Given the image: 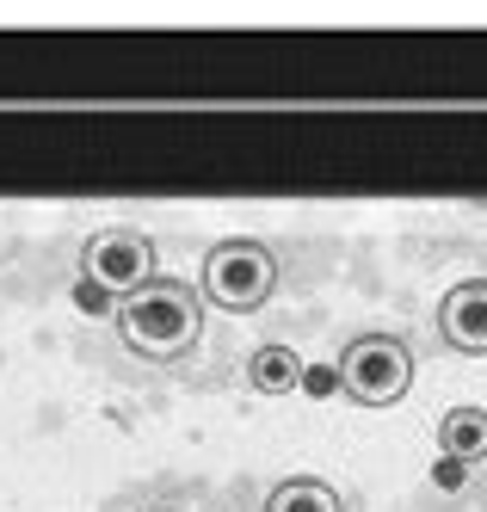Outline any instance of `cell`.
<instances>
[{
  "instance_id": "3",
  "label": "cell",
  "mask_w": 487,
  "mask_h": 512,
  "mask_svg": "<svg viewBox=\"0 0 487 512\" xmlns=\"http://www.w3.org/2000/svg\"><path fill=\"white\" fill-rule=\"evenodd\" d=\"M333 377H340L346 401H358V408H395L414 389V346L401 334H358L340 352V364H333Z\"/></svg>"
},
{
  "instance_id": "4",
  "label": "cell",
  "mask_w": 487,
  "mask_h": 512,
  "mask_svg": "<svg viewBox=\"0 0 487 512\" xmlns=\"http://www.w3.org/2000/svg\"><path fill=\"white\" fill-rule=\"evenodd\" d=\"M155 241H148L142 229H124V223H111V229H99V235H87V247H81V278H93L105 297H130V290H142L148 278H155Z\"/></svg>"
},
{
  "instance_id": "1",
  "label": "cell",
  "mask_w": 487,
  "mask_h": 512,
  "mask_svg": "<svg viewBox=\"0 0 487 512\" xmlns=\"http://www.w3.org/2000/svg\"><path fill=\"white\" fill-rule=\"evenodd\" d=\"M118 334L148 364H179L185 352L204 340V297H198V284L155 272L142 290H130V297L118 303Z\"/></svg>"
},
{
  "instance_id": "10",
  "label": "cell",
  "mask_w": 487,
  "mask_h": 512,
  "mask_svg": "<svg viewBox=\"0 0 487 512\" xmlns=\"http://www.w3.org/2000/svg\"><path fill=\"white\" fill-rule=\"evenodd\" d=\"M432 488H444V494L469 488V463H457V457H432Z\"/></svg>"
},
{
  "instance_id": "5",
  "label": "cell",
  "mask_w": 487,
  "mask_h": 512,
  "mask_svg": "<svg viewBox=\"0 0 487 512\" xmlns=\"http://www.w3.org/2000/svg\"><path fill=\"white\" fill-rule=\"evenodd\" d=\"M438 334L463 358H487V278H463L438 303Z\"/></svg>"
},
{
  "instance_id": "6",
  "label": "cell",
  "mask_w": 487,
  "mask_h": 512,
  "mask_svg": "<svg viewBox=\"0 0 487 512\" xmlns=\"http://www.w3.org/2000/svg\"><path fill=\"white\" fill-rule=\"evenodd\" d=\"M438 457H457V463H481L487 457V408H451L438 420Z\"/></svg>"
},
{
  "instance_id": "7",
  "label": "cell",
  "mask_w": 487,
  "mask_h": 512,
  "mask_svg": "<svg viewBox=\"0 0 487 512\" xmlns=\"http://www.w3.org/2000/svg\"><path fill=\"white\" fill-rule=\"evenodd\" d=\"M266 512H346V500L333 482H321V475H284L266 494Z\"/></svg>"
},
{
  "instance_id": "9",
  "label": "cell",
  "mask_w": 487,
  "mask_h": 512,
  "mask_svg": "<svg viewBox=\"0 0 487 512\" xmlns=\"http://www.w3.org/2000/svg\"><path fill=\"white\" fill-rule=\"evenodd\" d=\"M74 309H81V315H118V297H105L93 278L74 272Z\"/></svg>"
},
{
  "instance_id": "2",
  "label": "cell",
  "mask_w": 487,
  "mask_h": 512,
  "mask_svg": "<svg viewBox=\"0 0 487 512\" xmlns=\"http://www.w3.org/2000/svg\"><path fill=\"white\" fill-rule=\"evenodd\" d=\"M272 290H278V253L266 241L235 235L204 253V303L229 309V315H253L272 303Z\"/></svg>"
},
{
  "instance_id": "8",
  "label": "cell",
  "mask_w": 487,
  "mask_h": 512,
  "mask_svg": "<svg viewBox=\"0 0 487 512\" xmlns=\"http://www.w3.org/2000/svg\"><path fill=\"white\" fill-rule=\"evenodd\" d=\"M247 383L259 389V395H290L296 383H303V358H296V346H259L253 358H247Z\"/></svg>"
}]
</instances>
